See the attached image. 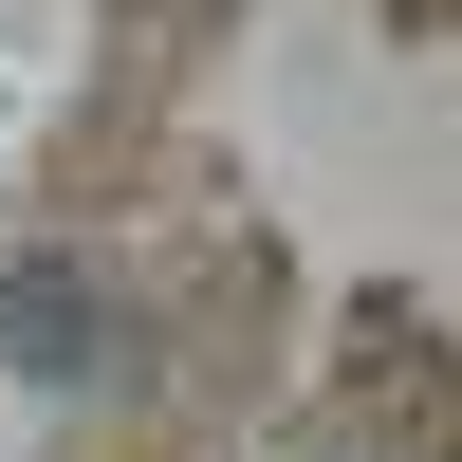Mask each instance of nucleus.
<instances>
[{"instance_id":"nucleus-1","label":"nucleus","mask_w":462,"mask_h":462,"mask_svg":"<svg viewBox=\"0 0 462 462\" xmlns=\"http://www.w3.org/2000/svg\"><path fill=\"white\" fill-rule=\"evenodd\" d=\"M0 352H19L37 389H93L111 370V296L74 278V259H19V278H0Z\"/></svg>"}]
</instances>
